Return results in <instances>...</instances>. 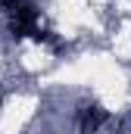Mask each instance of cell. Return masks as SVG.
<instances>
[{
  "mask_svg": "<svg viewBox=\"0 0 131 134\" xmlns=\"http://www.w3.org/2000/svg\"><path fill=\"white\" fill-rule=\"evenodd\" d=\"M9 16V31L13 37H31V41H47V31L41 28V19H37V9H34L31 0L19 3L16 9L6 13Z\"/></svg>",
  "mask_w": 131,
  "mask_h": 134,
  "instance_id": "1",
  "label": "cell"
},
{
  "mask_svg": "<svg viewBox=\"0 0 131 134\" xmlns=\"http://www.w3.org/2000/svg\"><path fill=\"white\" fill-rule=\"evenodd\" d=\"M78 128H81V134H109L112 131V115L100 103H84L78 109Z\"/></svg>",
  "mask_w": 131,
  "mask_h": 134,
  "instance_id": "2",
  "label": "cell"
}]
</instances>
